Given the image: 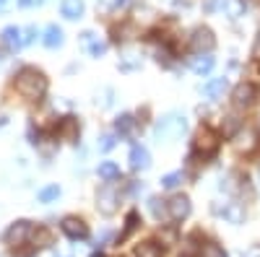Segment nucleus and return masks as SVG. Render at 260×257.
Masks as SVG:
<instances>
[{"label":"nucleus","mask_w":260,"mask_h":257,"mask_svg":"<svg viewBox=\"0 0 260 257\" xmlns=\"http://www.w3.org/2000/svg\"><path fill=\"white\" fill-rule=\"evenodd\" d=\"M242 257H260V247H252V249H247Z\"/></svg>","instance_id":"nucleus-35"},{"label":"nucleus","mask_w":260,"mask_h":257,"mask_svg":"<svg viewBox=\"0 0 260 257\" xmlns=\"http://www.w3.org/2000/svg\"><path fill=\"white\" fill-rule=\"evenodd\" d=\"M57 198H60V187L57 185H47V187L39 190V203H52Z\"/></svg>","instance_id":"nucleus-26"},{"label":"nucleus","mask_w":260,"mask_h":257,"mask_svg":"<svg viewBox=\"0 0 260 257\" xmlns=\"http://www.w3.org/2000/svg\"><path fill=\"white\" fill-rule=\"evenodd\" d=\"M172 6L175 8H190V0H172Z\"/></svg>","instance_id":"nucleus-34"},{"label":"nucleus","mask_w":260,"mask_h":257,"mask_svg":"<svg viewBox=\"0 0 260 257\" xmlns=\"http://www.w3.org/2000/svg\"><path fill=\"white\" fill-rule=\"evenodd\" d=\"M180 182H185V174H182V171H172V174L161 177V187H164V190H175Z\"/></svg>","instance_id":"nucleus-27"},{"label":"nucleus","mask_w":260,"mask_h":257,"mask_svg":"<svg viewBox=\"0 0 260 257\" xmlns=\"http://www.w3.org/2000/svg\"><path fill=\"white\" fill-rule=\"evenodd\" d=\"M185 130H187V120H185V115H180V112H169V115H164V117L156 122L154 135H156L159 143H172V140L182 138Z\"/></svg>","instance_id":"nucleus-2"},{"label":"nucleus","mask_w":260,"mask_h":257,"mask_svg":"<svg viewBox=\"0 0 260 257\" xmlns=\"http://www.w3.org/2000/svg\"><path fill=\"white\" fill-rule=\"evenodd\" d=\"M31 3H34V0H18L21 8H26V6H31ZM37 3H42V0H37Z\"/></svg>","instance_id":"nucleus-37"},{"label":"nucleus","mask_w":260,"mask_h":257,"mask_svg":"<svg viewBox=\"0 0 260 257\" xmlns=\"http://www.w3.org/2000/svg\"><path fill=\"white\" fill-rule=\"evenodd\" d=\"M221 8L229 18H240V16H245V0H224Z\"/></svg>","instance_id":"nucleus-23"},{"label":"nucleus","mask_w":260,"mask_h":257,"mask_svg":"<svg viewBox=\"0 0 260 257\" xmlns=\"http://www.w3.org/2000/svg\"><path fill=\"white\" fill-rule=\"evenodd\" d=\"M120 208V192L115 185H102L96 190V210L102 216H115Z\"/></svg>","instance_id":"nucleus-3"},{"label":"nucleus","mask_w":260,"mask_h":257,"mask_svg":"<svg viewBox=\"0 0 260 257\" xmlns=\"http://www.w3.org/2000/svg\"><path fill=\"white\" fill-rule=\"evenodd\" d=\"M83 0H62V3H60V13L65 16V18H81L83 16Z\"/></svg>","instance_id":"nucleus-18"},{"label":"nucleus","mask_w":260,"mask_h":257,"mask_svg":"<svg viewBox=\"0 0 260 257\" xmlns=\"http://www.w3.org/2000/svg\"><path fill=\"white\" fill-rule=\"evenodd\" d=\"M104 52H107V42H99V39H96L94 45L89 47V55H91V57H102Z\"/></svg>","instance_id":"nucleus-32"},{"label":"nucleus","mask_w":260,"mask_h":257,"mask_svg":"<svg viewBox=\"0 0 260 257\" xmlns=\"http://www.w3.org/2000/svg\"><path fill=\"white\" fill-rule=\"evenodd\" d=\"M57 135L62 138V140H78V135H81V125H78V120L76 117H62L60 120V125H57Z\"/></svg>","instance_id":"nucleus-14"},{"label":"nucleus","mask_w":260,"mask_h":257,"mask_svg":"<svg viewBox=\"0 0 260 257\" xmlns=\"http://www.w3.org/2000/svg\"><path fill=\"white\" fill-rule=\"evenodd\" d=\"M133 127H136V120H133V115H120V117L115 120V130H117L120 135L133 133Z\"/></svg>","instance_id":"nucleus-24"},{"label":"nucleus","mask_w":260,"mask_h":257,"mask_svg":"<svg viewBox=\"0 0 260 257\" xmlns=\"http://www.w3.org/2000/svg\"><path fill=\"white\" fill-rule=\"evenodd\" d=\"M24 31H21L18 26H6L3 31H0V42H3V47L8 52H18L21 47H24Z\"/></svg>","instance_id":"nucleus-13"},{"label":"nucleus","mask_w":260,"mask_h":257,"mask_svg":"<svg viewBox=\"0 0 260 257\" xmlns=\"http://www.w3.org/2000/svg\"><path fill=\"white\" fill-rule=\"evenodd\" d=\"M226 86H229V81L221 76V78H213V81H208L201 91H203V96H206V99H216V96H221V94H224Z\"/></svg>","instance_id":"nucleus-17"},{"label":"nucleus","mask_w":260,"mask_h":257,"mask_svg":"<svg viewBox=\"0 0 260 257\" xmlns=\"http://www.w3.org/2000/svg\"><path fill=\"white\" fill-rule=\"evenodd\" d=\"M216 3H219V0H206L203 8H206V11H213V8H216Z\"/></svg>","instance_id":"nucleus-36"},{"label":"nucleus","mask_w":260,"mask_h":257,"mask_svg":"<svg viewBox=\"0 0 260 257\" xmlns=\"http://www.w3.org/2000/svg\"><path fill=\"white\" fill-rule=\"evenodd\" d=\"M96 174H99L104 182H115V179H120V166H117L115 161H102L99 169H96Z\"/></svg>","instance_id":"nucleus-21"},{"label":"nucleus","mask_w":260,"mask_h":257,"mask_svg":"<svg viewBox=\"0 0 260 257\" xmlns=\"http://www.w3.org/2000/svg\"><path fill=\"white\" fill-rule=\"evenodd\" d=\"M255 99H257V86L255 83L242 81L240 86H234V91H232L234 109H250V106L255 104Z\"/></svg>","instance_id":"nucleus-5"},{"label":"nucleus","mask_w":260,"mask_h":257,"mask_svg":"<svg viewBox=\"0 0 260 257\" xmlns=\"http://www.w3.org/2000/svg\"><path fill=\"white\" fill-rule=\"evenodd\" d=\"M167 208H169V218L172 221H182L190 216V198L187 195H172L167 200Z\"/></svg>","instance_id":"nucleus-10"},{"label":"nucleus","mask_w":260,"mask_h":257,"mask_svg":"<svg viewBox=\"0 0 260 257\" xmlns=\"http://www.w3.org/2000/svg\"><path fill=\"white\" fill-rule=\"evenodd\" d=\"M136 226H138V213L133 210V213H130V216H127V221H125V231H122V237H120V239H125L127 234L136 229Z\"/></svg>","instance_id":"nucleus-31"},{"label":"nucleus","mask_w":260,"mask_h":257,"mask_svg":"<svg viewBox=\"0 0 260 257\" xmlns=\"http://www.w3.org/2000/svg\"><path fill=\"white\" fill-rule=\"evenodd\" d=\"M115 145H117V135H115V133H104V135L99 138V151H104V154L112 151Z\"/></svg>","instance_id":"nucleus-29"},{"label":"nucleus","mask_w":260,"mask_h":257,"mask_svg":"<svg viewBox=\"0 0 260 257\" xmlns=\"http://www.w3.org/2000/svg\"><path fill=\"white\" fill-rule=\"evenodd\" d=\"M136 257H161V247L154 242H143L136 247Z\"/></svg>","instance_id":"nucleus-25"},{"label":"nucleus","mask_w":260,"mask_h":257,"mask_svg":"<svg viewBox=\"0 0 260 257\" xmlns=\"http://www.w3.org/2000/svg\"><path fill=\"white\" fill-rule=\"evenodd\" d=\"M136 21L138 24H151V21H154V11L151 8H136Z\"/></svg>","instance_id":"nucleus-30"},{"label":"nucleus","mask_w":260,"mask_h":257,"mask_svg":"<svg viewBox=\"0 0 260 257\" xmlns=\"http://www.w3.org/2000/svg\"><path fill=\"white\" fill-rule=\"evenodd\" d=\"M127 161H130V169H133V171H143V169H148V166H151V154H148V148L141 145V143H136L133 148H130Z\"/></svg>","instance_id":"nucleus-11"},{"label":"nucleus","mask_w":260,"mask_h":257,"mask_svg":"<svg viewBox=\"0 0 260 257\" xmlns=\"http://www.w3.org/2000/svg\"><path fill=\"white\" fill-rule=\"evenodd\" d=\"M16 91H18L21 96L31 99V101L42 99V96L47 94V78H45V73L37 70V68H31V65L21 68V70L16 73Z\"/></svg>","instance_id":"nucleus-1"},{"label":"nucleus","mask_w":260,"mask_h":257,"mask_svg":"<svg viewBox=\"0 0 260 257\" xmlns=\"http://www.w3.org/2000/svg\"><path fill=\"white\" fill-rule=\"evenodd\" d=\"M201 257H226V252H224L219 244L208 242V244H203V247H201Z\"/></svg>","instance_id":"nucleus-28"},{"label":"nucleus","mask_w":260,"mask_h":257,"mask_svg":"<svg viewBox=\"0 0 260 257\" xmlns=\"http://www.w3.org/2000/svg\"><path fill=\"white\" fill-rule=\"evenodd\" d=\"M255 145H257V133L255 130H240V133L234 135V148H237V151L250 154Z\"/></svg>","instance_id":"nucleus-15"},{"label":"nucleus","mask_w":260,"mask_h":257,"mask_svg":"<svg viewBox=\"0 0 260 257\" xmlns=\"http://www.w3.org/2000/svg\"><path fill=\"white\" fill-rule=\"evenodd\" d=\"M136 68H141V50L136 45H127V47L120 50V70L130 73Z\"/></svg>","instance_id":"nucleus-12"},{"label":"nucleus","mask_w":260,"mask_h":257,"mask_svg":"<svg viewBox=\"0 0 260 257\" xmlns=\"http://www.w3.org/2000/svg\"><path fill=\"white\" fill-rule=\"evenodd\" d=\"M148 208H151V216H154L156 221H161V218H169V208H167V200H161V198H151V200H148Z\"/></svg>","instance_id":"nucleus-22"},{"label":"nucleus","mask_w":260,"mask_h":257,"mask_svg":"<svg viewBox=\"0 0 260 257\" xmlns=\"http://www.w3.org/2000/svg\"><path fill=\"white\" fill-rule=\"evenodd\" d=\"M60 226H62V234H65V237L73 239V242L89 237V226H86V221L78 218V216H65Z\"/></svg>","instance_id":"nucleus-8"},{"label":"nucleus","mask_w":260,"mask_h":257,"mask_svg":"<svg viewBox=\"0 0 260 257\" xmlns=\"http://www.w3.org/2000/svg\"><path fill=\"white\" fill-rule=\"evenodd\" d=\"M255 57H260V34H257V45H255Z\"/></svg>","instance_id":"nucleus-38"},{"label":"nucleus","mask_w":260,"mask_h":257,"mask_svg":"<svg viewBox=\"0 0 260 257\" xmlns=\"http://www.w3.org/2000/svg\"><path fill=\"white\" fill-rule=\"evenodd\" d=\"M187 65H190L192 73L206 76V73L213 70V57H211V55H192V57L187 60Z\"/></svg>","instance_id":"nucleus-16"},{"label":"nucleus","mask_w":260,"mask_h":257,"mask_svg":"<svg viewBox=\"0 0 260 257\" xmlns=\"http://www.w3.org/2000/svg\"><path fill=\"white\" fill-rule=\"evenodd\" d=\"M91 257H102V254H91Z\"/></svg>","instance_id":"nucleus-39"},{"label":"nucleus","mask_w":260,"mask_h":257,"mask_svg":"<svg viewBox=\"0 0 260 257\" xmlns=\"http://www.w3.org/2000/svg\"><path fill=\"white\" fill-rule=\"evenodd\" d=\"M190 47L195 55H211V50L216 47V36L208 26H198L190 34Z\"/></svg>","instance_id":"nucleus-6"},{"label":"nucleus","mask_w":260,"mask_h":257,"mask_svg":"<svg viewBox=\"0 0 260 257\" xmlns=\"http://www.w3.org/2000/svg\"><path fill=\"white\" fill-rule=\"evenodd\" d=\"M213 213L224 216L229 224H242L245 221V205L242 203H234V200H226L224 205H213Z\"/></svg>","instance_id":"nucleus-9"},{"label":"nucleus","mask_w":260,"mask_h":257,"mask_svg":"<svg viewBox=\"0 0 260 257\" xmlns=\"http://www.w3.org/2000/svg\"><path fill=\"white\" fill-rule=\"evenodd\" d=\"M45 47H50V50H55V47H60L62 45V29L57 26V24H50L47 29H45Z\"/></svg>","instance_id":"nucleus-20"},{"label":"nucleus","mask_w":260,"mask_h":257,"mask_svg":"<svg viewBox=\"0 0 260 257\" xmlns=\"http://www.w3.org/2000/svg\"><path fill=\"white\" fill-rule=\"evenodd\" d=\"M31 234H34L31 221H16L6 229V244H11V247L26 244V239H31Z\"/></svg>","instance_id":"nucleus-7"},{"label":"nucleus","mask_w":260,"mask_h":257,"mask_svg":"<svg viewBox=\"0 0 260 257\" xmlns=\"http://www.w3.org/2000/svg\"><path fill=\"white\" fill-rule=\"evenodd\" d=\"M31 244H34V249L50 247V244H52V231H50L47 226H37L34 234H31Z\"/></svg>","instance_id":"nucleus-19"},{"label":"nucleus","mask_w":260,"mask_h":257,"mask_svg":"<svg viewBox=\"0 0 260 257\" xmlns=\"http://www.w3.org/2000/svg\"><path fill=\"white\" fill-rule=\"evenodd\" d=\"M24 34H26V36H24V45H29V42H34V36H37V29H34V26H29Z\"/></svg>","instance_id":"nucleus-33"},{"label":"nucleus","mask_w":260,"mask_h":257,"mask_svg":"<svg viewBox=\"0 0 260 257\" xmlns=\"http://www.w3.org/2000/svg\"><path fill=\"white\" fill-rule=\"evenodd\" d=\"M219 143H221L219 133H213L211 127H201L198 135H195L192 148H195V154H203V159H206V156H213L219 151Z\"/></svg>","instance_id":"nucleus-4"}]
</instances>
